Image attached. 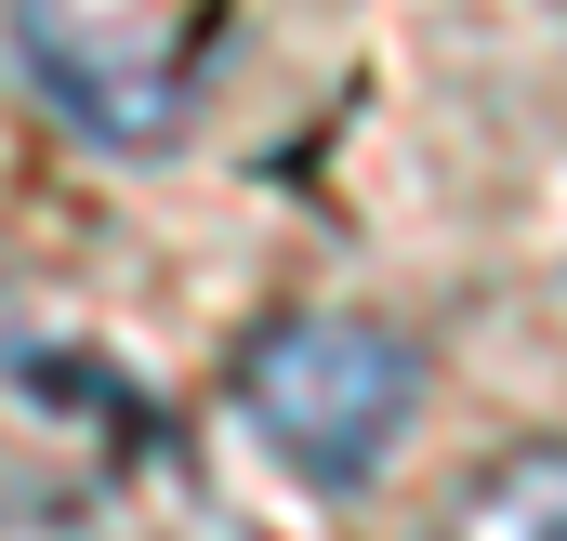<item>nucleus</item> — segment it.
Instances as JSON below:
<instances>
[{
  "mask_svg": "<svg viewBox=\"0 0 567 541\" xmlns=\"http://www.w3.org/2000/svg\"><path fill=\"white\" fill-rule=\"evenodd\" d=\"M238 409L303 489H357L423 422V344L357 304H290L238 344Z\"/></svg>",
  "mask_w": 567,
  "mask_h": 541,
  "instance_id": "f257e3e1",
  "label": "nucleus"
},
{
  "mask_svg": "<svg viewBox=\"0 0 567 541\" xmlns=\"http://www.w3.org/2000/svg\"><path fill=\"white\" fill-rule=\"evenodd\" d=\"M435 541H567V436H515L502 462H475Z\"/></svg>",
  "mask_w": 567,
  "mask_h": 541,
  "instance_id": "f03ea898",
  "label": "nucleus"
}]
</instances>
